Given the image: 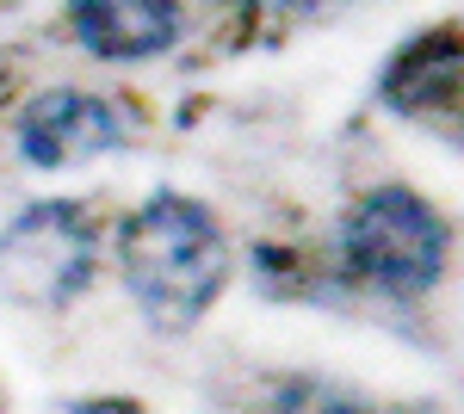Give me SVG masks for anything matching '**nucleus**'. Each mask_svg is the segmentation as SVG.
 <instances>
[{
	"instance_id": "nucleus-6",
	"label": "nucleus",
	"mask_w": 464,
	"mask_h": 414,
	"mask_svg": "<svg viewBox=\"0 0 464 414\" xmlns=\"http://www.w3.org/2000/svg\"><path fill=\"white\" fill-rule=\"evenodd\" d=\"M464 93V32L440 25V32L402 43L391 69H384V100L396 111H433V105H459Z\"/></svg>"
},
{
	"instance_id": "nucleus-3",
	"label": "nucleus",
	"mask_w": 464,
	"mask_h": 414,
	"mask_svg": "<svg viewBox=\"0 0 464 414\" xmlns=\"http://www.w3.org/2000/svg\"><path fill=\"white\" fill-rule=\"evenodd\" d=\"M93 266H100V236L87 210L69 198H44L0 229V291L32 310H56L81 297Z\"/></svg>"
},
{
	"instance_id": "nucleus-5",
	"label": "nucleus",
	"mask_w": 464,
	"mask_h": 414,
	"mask_svg": "<svg viewBox=\"0 0 464 414\" xmlns=\"http://www.w3.org/2000/svg\"><path fill=\"white\" fill-rule=\"evenodd\" d=\"M69 25L100 63H149L174 50L179 0H69Z\"/></svg>"
},
{
	"instance_id": "nucleus-1",
	"label": "nucleus",
	"mask_w": 464,
	"mask_h": 414,
	"mask_svg": "<svg viewBox=\"0 0 464 414\" xmlns=\"http://www.w3.org/2000/svg\"><path fill=\"white\" fill-rule=\"evenodd\" d=\"M118 266L137 297V310L155 328H192L217 303L223 278H229V247L223 223L198 198L155 192L143 210H130V223L118 229Z\"/></svg>"
},
{
	"instance_id": "nucleus-7",
	"label": "nucleus",
	"mask_w": 464,
	"mask_h": 414,
	"mask_svg": "<svg viewBox=\"0 0 464 414\" xmlns=\"http://www.w3.org/2000/svg\"><path fill=\"white\" fill-rule=\"evenodd\" d=\"M273 414H378L372 402H359L353 390H334V383H316V378H297L279 390Z\"/></svg>"
},
{
	"instance_id": "nucleus-9",
	"label": "nucleus",
	"mask_w": 464,
	"mask_h": 414,
	"mask_svg": "<svg viewBox=\"0 0 464 414\" xmlns=\"http://www.w3.org/2000/svg\"><path fill=\"white\" fill-rule=\"evenodd\" d=\"M229 6H248V0H229Z\"/></svg>"
},
{
	"instance_id": "nucleus-4",
	"label": "nucleus",
	"mask_w": 464,
	"mask_h": 414,
	"mask_svg": "<svg viewBox=\"0 0 464 414\" xmlns=\"http://www.w3.org/2000/svg\"><path fill=\"white\" fill-rule=\"evenodd\" d=\"M118 142H124V118H118L100 93H81V87L37 93V100L19 111V155L44 173L100 161Z\"/></svg>"
},
{
	"instance_id": "nucleus-8",
	"label": "nucleus",
	"mask_w": 464,
	"mask_h": 414,
	"mask_svg": "<svg viewBox=\"0 0 464 414\" xmlns=\"http://www.w3.org/2000/svg\"><path fill=\"white\" fill-rule=\"evenodd\" d=\"M50 414H143L137 402H124V396H81V402H63V409Z\"/></svg>"
},
{
	"instance_id": "nucleus-2",
	"label": "nucleus",
	"mask_w": 464,
	"mask_h": 414,
	"mask_svg": "<svg viewBox=\"0 0 464 414\" xmlns=\"http://www.w3.org/2000/svg\"><path fill=\"white\" fill-rule=\"evenodd\" d=\"M452 236L428 198L409 186H378L341 217V266L347 278L391 291V297H428L446 278Z\"/></svg>"
}]
</instances>
